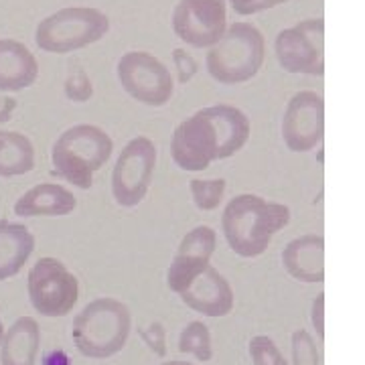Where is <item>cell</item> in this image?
I'll return each mask as SVG.
<instances>
[{"mask_svg":"<svg viewBox=\"0 0 365 365\" xmlns=\"http://www.w3.org/2000/svg\"><path fill=\"white\" fill-rule=\"evenodd\" d=\"M252 124L246 112L230 104L209 106L175 128L170 155L179 169L199 173L215 160L237 155L248 144Z\"/></svg>","mask_w":365,"mask_h":365,"instance_id":"cell-1","label":"cell"},{"mask_svg":"<svg viewBox=\"0 0 365 365\" xmlns=\"http://www.w3.org/2000/svg\"><path fill=\"white\" fill-rule=\"evenodd\" d=\"M290 217L284 203L242 193L230 199L223 209L222 230L232 252L242 258H258L268 250L274 235L290 223Z\"/></svg>","mask_w":365,"mask_h":365,"instance_id":"cell-2","label":"cell"},{"mask_svg":"<svg viewBox=\"0 0 365 365\" xmlns=\"http://www.w3.org/2000/svg\"><path fill=\"white\" fill-rule=\"evenodd\" d=\"M114 153V140L93 124H76L55 140L51 150L53 173L81 191L93 185V173L104 167Z\"/></svg>","mask_w":365,"mask_h":365,"instance_id":"cell-3","label":"cell"},{"mask_svg":"<svg viewBox=\"0 0 365 365\" xmlns=\"http://www.w3.org/2000/svg\"><path fill=\"white\" fill-rule=\"evenodd\" d=\"M132 329L128 307L112 297L88 302L73 319L71 339L90 359H108L124 349Z\"/></svg>","mask_w":365,"mask_h":365,"instance_id":"cell-4","label":"cell"},{"mask_svg":"<svg viewBox=\"0 0 365 365\" xmlns=\"http://www.w3.org/2000/svg\"><path fill=\"white\" fill-rule=\"evenodd\" d=\"M266 57V41L258 26L237 21L209 47L205 66L211 78L223 86L246 83L258 76Z\"/></svg>","mask_w":365,"mask_h":365,"instance_id":"cell-5","label":"cell"},{"mask_svg":"<svg viewBox=\"0 0 365 365\" xmlns=\"http://www.w3.org/2000/svg\"><path fill=\"white\" fill-rule=\"evenodd\" d=\"M110 19L93 6H67L41 21L35 31L37 47L47 53L66 55L104 39Z\"/></svg>","mask_w":365,"mask_h":365,"instance_id":"cell-6","label":"cell"},{"mask_svg":"<svg viewBox=\"0 0 365 365\" xmlns=\"http://www.w3.org/2000/svg\"><path fill=\"white\" fill-rule=\"evenodd\" d=\"M26 290L33 309L43 317H66L79 299L78 276L66 264L45 256L33 264L26 276Z\"/></svg>","mask_w":365,"mask_h":365,"instance_id":"cell-7","label":"cell"},{"mask_svg":"<svg viewBox=\"0 0 365 365\" xmlns=\"http://www.w3.org/2000/svg\"><path fill=\"white\" fill-rule=\"evenodd\" d=\"M116 76L124 91L150 108L169 104L175 81L169 67L148 51H128L118 59Z\"/></svg>","mask_w":365,"mask_h":365,"instance_id":"cell-8","label":"cell"},{"mask_svg":"<svg viewBox=\"0 0 365 365\" xmlns=\"http://www.w3.org/2000/svg\"><path fill=\"white\" fill-rule=\"evenodd\" d=\"M274 53L288 73L323 76L325 73V23L323 19H304L278 33Z\"/></svg>","mask_w":365,"mask_h":365,"instance_id":"cell-9","label":"cell"},{"mask_svg":"<svg viewBox=\"0 0 365 365\" xmlns=\"http://www.w3.org/2000/svg\"><path fill=\"white\" fill-rule=\"evenodd\" d=\"M157 146L148 136H136L126 144L112 173V195L122 207H136L143 201L157 167Z\"/></svg>","mask_w":365,"mask_h":365,"instance_id":"cell-10","label":"cell"},{"mask_svg":"<svg viewBox=\"0 0 365 365\" xmlns=\"http://www.w3.org/2000/svg\"><path fill=\"white\" fill-rule=\"evenodd\" d=\"M325 138V100L311 90L297 91L282 116V140L292 153H309Z\"/></svg>","mask_w":365,"mask_h":365,"instance_id":"cell-11","label":"cell"},{"mask_svg":"<svg viewBox=\"0 0 365 365\" xmlns=\"http://www.w3.org/2000/svg\"><path fill=\"white\" fill-rule=\"evenodd\" d=\"M227 29L225 0H179L173 11L175 35L197 49L213 47Z\"/></svg>","mask_w":365,"mask_h":365,"instance_id":"cell-12","label":"cell"},{"mask_svg":"<svg viewBox=\"0 0 365 365\" xmlns=\"http://www.w3.org/2000/svg\"><path fill=\"white\" fill-rule=\"evenodd\" d=\"M181 300L203 317H225L234 311L235 297L227 278L211 264L197 272L179 292Z\"/></svg>","mask_w":365,"mask_h":365,"instance_id":"cell-13","label":"cell"},{"mask_svg":"<svg viewBox=\"0 0 365 365\" xmlns=\"http://www.w3.org/2000/svg\"><path fill=\"white\" fill-rule=\"evenodd\" d=\"M215 246L217 234L211 225H197L182 237L167 272V284L173 292L179 294L181 288L207 266Z\"/></svg>","mask_w":365,"mask_h":365,"instance_id":"cell-14","label":"cell"},{"mask_svg":"<svg viewBox=\"0 0 365 365\" xmlns=\"http://www.w3.org/2000/svg\"><path fill=\"white\" fill-rule=\"evenodd\" d=\"M282 264L287 272L307 284L325 280V237L307 234L288 242L282 252Z\"/></svg>","mask_w":365,"mask_h":365,"instance_id":"cell-15","label":"cell"},{"mask_svg":"<svg viewBox=\"0 0 365 365\" xmlns=\"http://www.w3.org/2000/svg\"><path fill=\"white\" fill-rule=\"evenodd\" d=\"M76 207L78 199L67 187L57 182H41L16 199L14 213L19 217H61L69 215Z\"/></svg>","mask_w":365,"mask_h":365,"instance_id":"cell-16","label":"cell"},{"mask_svg":"<svg viewBox=\"0 0 365 365\" xmlns=\"http://www.w3.org/2000/svg\"><path fill=\"white\" fill-rule=\"evenodd\" d=\"M39 78L37 57L25 43L0 39V91H21Z\"/></svg>","mask_w":365,"mask_h":365,"instance_id":"cell-17","label":"cell"},{"mask_svg":"<svg viewBox=\"0 0 365 365\" xmlns=\"http://www.w3.org/2000/svg\"><path fill=\"white\" fill-rule=\"evenodd\" d=\"M41 329L33 317H19L0 341L2 365H35L39 355Z\"/></svg>","mask_w":365,"mask_h":365,"instance_id":"cell-18","label":"cell"},{"mask_svg":"<svg viewBox=\"0 0 365 365\" xmlns=\"http://www.w3.org/2000/svg\"><path fill=\"white\" fill-rule=\"evenodd\" d=\"M35 252V235L23 223L0 220V280H9L25 268Z\"/></svg>","mask_w":365,"mask_h":365,"instance_id":"cell-19","label":"cell"},{"mask_svg":"<svg viewBox=\"0 0 365 365\" xmlns=\"http://www.w3.org/2000/svg\"><path fill=\"white\" fill-rule=\"evenodd\" d=\"M35 169V146L21 132L0 130V177H21Z\"/></svg>","mask_w":365,"mask_h":365,"instance_id":"cell-20","label":"cell"},{"mask_svg":"<svg viewBox=\"0 0 365 365\" xmlns=\"http://www.w3.org/2000/svg\"><path fill=\"white\" fill-rule=\"evenodd\" d=\"M179 351L193 355L197 361H209L213 357L211 349V333L205 323L201 321H191L189 325L181 331L179 337Z\"/></svg>","mask_w":365,"mask_h":365,"instance_id":"cell-21","label":"cell"},{"mask_svg":"<svg viewBox=\"0 0 365 365\" xmlns=\"http://www.w3.org/2000/svg\"><path fill=\"white\" fill-rule=\"evenodd\" d=\"M225 187H227L225 179H193V181H189L193 203L201 211H213L220 207L223 195H225Z\"/></svg>","mask_w":365,"mask_h":365,"instance_id":"cell-22","label":"cell"},{"mask_svg":"<svg viewBox=\"0 0 365 365\" xmlns=\"http://www.w3.org/2000/svg\"><path fill=\"white\" fill-rule=\"evenodd\" d=\"M248 351L254 365H288L282 351L278 349V345L266 335L252 337V341L248 343Z\"/></svg>","mask_w":365,"mask_h":365,"instance_id":"cell-23","label":"cell"},{"mask_svg":"<svg viewBox=\"0 0 365 365\" xmlns=\"http://www.w3.org/2000/svg\"><path fill=\"white\" fill-rule=\"evenodd\" d=\"M290 345H292V364L294 365H321L314 339L307 329H297L292 333Z\"/></svg>","mask_w":365,"mask_h":365,"instance_id":"cell-24","label":"cell"},{"mask_svg":"<svg viewBox=\"0 0 365 365\" xmlns=\"http://www.w3.org/2000/svg\"><path fill=\"white\" fill-rule=\"evenodd\" d=\"M63 90H66L67 100L78 102V104L88 102L91 96H93L91 79L88 78V73H86L83 69H76V71H71V73L67 76Z\"/></svg>","mask_w":365,"mask_h":365,"instance_id":"cell-25","label":"cell"},{"mask_svg":"<svg viewBox=\"0 0 365 365\" xmlns=\"http://www.w3.org/2000/svg\"><path fill=\"white\" fill-rule=\"evenodd\" d=\"M173 63H175L177 78H179V83H181V86L189 83L191 79L195 78L197 69H199L195 57L189 51L181 49V47H177V49L173 51Z\"/></svg>","mask_w":365,"mask_h":365,"instance_id":"cell-26","label":"cell"},{"mask_svg":"<svg viewBox=\"0 0 365 365\" xmlns=\"http://www.w3.org/2000/svg\"><path fill=\"white\" fill-rule=\"evenodd\" d=\"M143 339L155 355H158V357L167 355V333H165V327L160 323H153L150 327H146L143 331Z\"/></svg>","mask_w":365,"mask_h":365,"instance_id":"cell-27","label":"cell"},{"mask_svg":"<svg viewBox=\"0 0 365 365\" xmlns=\"http://www.w3.org/2000/svg\"><path fill=\"white\" fill-rule=\"evenodd\" d=\"M232 9L242 16H250V14H258L262 11H268L274 6H280L288 0H230Z\"/></svg>","mask_w":365,"mask_h":365,"instance_id":"cell-28","label":"cell"},{"mask_svg":"<svg viewBox=\"0 0 365 365\" xmlns=\"http://www.w3.org/2000/svg\"><path fill=\"white\" fill-rule=\"evenodd\" d=\"M323 313H325V294H319L313 300V311H311V319H313V327L317 329V335L323 339L325 337V321H323Z\"/></svg>","mask_w":365,"mask_h":365,"instance_id":"cell-29","label":"cell"},{"mask_svg":"<svg viewBox=\"0 0 365 365\" xmlns=\"http://www.w3.org/2000/svg\"><path fill=\"white\" fill-rule=\"evenodd\" d=\"M14 108H16V100H13V98H0V122L11 120Z\"/></svg>","mask_w":365,"mask_h":365,"instance_id":"cell-30","label":"cell"},{"mask_svg":"<svg viewBox=\"0 0 365 365\" xmlns=\"http://www.w3.org/2000/svg\"><path fill=\"white\" fill-rule=\"evenodd\" d=\"M160 365H193V364H189V361H177V359H173V361H163Z\"/></svg>","mask_w":365,"mask_h":365,"instance_id":"cell-31","label":"cell"},{"mask_svg":"<svg viewBox=\"0 0 365 365\" xmlns=\"http://www.w3.org/2000/svg\"><path fill=\"white\" fill-rule=\"evenodd\" d=\"M2 335H4V325H2V321H0V341H2Z\"/></svg>","mask_w":365,"mask_h":365,"instance_id":"cell-32","label":"cell"}]
</instances>
